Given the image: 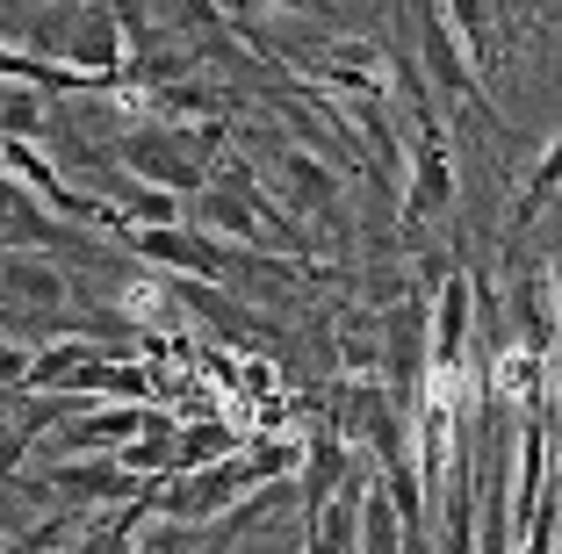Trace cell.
Returning <instances> with one entry per match:
<instances>
[{
	"label": "cell",
	"mask_w": 562,
	"mask_h": 554,
	"mask_svg": "<svg viewBox=\"0 0 562 554\" xmlns=\"http://www.w3.org/2000/svg\"><path fill=\"white\" fill-rule=\"evenodd\" d=\"M339 368H347L353 382H361V375L375 382V375H382V346H375V325H368V331H361V325H347V331H339Z\"/></svg>",
	"instance_id": "cell-19"
},
{
	"label": "cell",
	"mask_w": 562,
	"mask_h": 554,
	"mask_svg": "<svg viewBox=\"0 0 562 554\" xmlns=\"http://www.w3.org/2000/svg\"><path fill=\"white\" fill-rule=\"evenodd\" d=\"M22 375H30V346L0 331V389H22Z\"/></svg>",
	"instance_id": "cell-20"
},
{
	"label": "cell",
	"mask_w": 562,
	"mask_h": 554,
	"mask_svg": "<svg viewBox=\"0 0 562 554\" xmlns=\"http://www.w3.org/2000/svg\"><path fill=\"white\" fill-rule=\"evenodd\" d=\"M131 554H202V525H181V519H151L131 533Z\"/></svg>",
	"instance_id": "cell-18"
},
{
	"label": "cell",
	"mask_w": 562,
	"mask_h": 554,
	"mask_svg": "<svg viewBox=\"0 0 562 554\" xmlns=\"http://www.w3.org/2000/svg\"><path fill=\"white\" fill-rule=\"evenodd\" d=\"M238 425L224 418H202V425H173V468H216V461H232L238 454Z\"/></svg>",
	"instance_id": "cell-15"
},
{
	"label": "cell",
	"mask_w": 562,
	"mask_h": 554,
	"mask_svg": "<svg viewBox=\"0 0 562 554\" xmlns=\"http://www.w3.org/2000/svg\"><path fill=\"white\" fill-rule=\"evenodd\" d=\"M303 554H325V547H317V540H311V533H303Z\"/></svg>",
	"instance_id": "cell-22"
},
{
	"label": "cell",
	"mask_w": 562,
	"mask_h": 554,
	"mask_svg": "<svg viewBox=\"0 0 562 554\" xmlns=\"http://www.w3.org/2000/svg\"><path fill=\"white\" fill-rule=\"evenodd\" d=\"M513 317H519V346H527V353H555V295H548V267L541 274H519Z\"/></svg>",
	"instance_id": "cell-14"
},
{
	"label": "cell",
	"mask_w": 562,
	"mask_h": 554,
	"mask_svg": "<svg viewBox=\"0 0 562 554\" xmlns=\"http://www.w3.org/2000/svg\"><path fill=\"white\" fill-rule=\"evenodd\" d=\"M454 202V159H447V131L440 115H418V137L404 151V173H397V216L404 230H418L426 216H447Z\"/></svg>",
	"instance_id": "cell-5"
},
{
	"label": "cell",
	"mask_w": 562,
	"mask_h": 554,
	"mask_svg": "<svg viewBox=\"0 0 562 554\" xmlns=\"http://www.w3.org/2000/svg\"><path fill=\"white\" fill-rule=\"evenodd\" d=\"M412 22H418V80H426V94H440V101H476L483 80H476V66L462 58V44L447 36L440 0H412Z\"/></svg>",
	"instance_id": "cell-8"
},
{
	"label": "cell",
	"mask_w": 562,
	"mask_h": 554,
	"mask_svg": "<svg viewBox=\"0 0 562 554\" xmlns=\"http://www.w3.org/2000/svg\"><path fill=\"white\" fill-rule=\"evenodd\" d=\"M123 22H116V8L109 0H87L80 15L58 30V66H72L80 80H94V87H116L123 80Z\"/></svg>",
	"instance_id": "cell-7"
},
{
	"label": "cell",
	"mask_w": 562,
	"mask_h": 554,
	"mask_svg": "<svg viewBox=\"0 0 562 554\" xmlns=\"http://www.w3.org/2000/svg\"><path fill=\"white\" fill-rule=\"evenodd\" d=\"M267 195L296 216V224H325V230L347 224V173L311 145H289L274 166H267Z\"/></svg>",
	"instance_id": "cell-2"
},
{
	"label": "cell",
	"mask_w": 562,
	"mask_h": 554,
	"mask_svg": "<svg viewBox=\"0 0 562 554\" xmlns=\"http://www.w3.org/2000/svg\"><path fill=\"white\" fill-rule=\"evenodd\" d=\"M0 554H15V540H0Z\"/></svg>",
	"instance_id": "cell-23"
},
{
	"label": "cell",
	"mask_w": 562,
	"mask_h": 554,
	"mask_svg": "<svg viewBox=\"0 0 562 554\" xmlns=\"http://www.w3.org/2000/svg\"><path fill=\"white\" fill-rule=\"evenodd\" d=\"M0 137H30V145H44L50 137V94L44 87L0 80Z\"/></svg>",
	"instance_id": "cell-16"
},
{
	"label": "cell",
	"mask_w": 562,
	"mask_h": 554,
	"mask_svg": "<svg viewBox=\"0 0 562 554\" xmlns=\"http://www.w3.org/2000/svg\"><path fill=\"white\" fill-rule=\"evenodd\" d=\"M296 461H303L296 432H252V440H238V454L224 461V468H232L238 483H296Z\"/></svg>",
	"instance_id": "cell-13"
},
{
	"label": "cell",
	"mask_w": 562,
	"mask_h": 554,
	"mask_svg": "<svg viewBox=\"0 0 562 554\" xmlns=\"http://www.w3.org/2000/svg\"><path fill=\"white\" fill-rule=\"evenodd\" d=\"M353 468H361V454H353L347 432H317V440L303 446V461H296V505H303V519H311V511L325 505Z\"/></svg>",
	"instance_id": "cell-11"
},
{
	"label": "cell",
	"mask_w": 562,
	"mask_h": 554,
	"mask_svg": "<svg viewBox=\"0 0 562 554\" xmlns=\"http://www.w3.org/2000/svg\"><path fill=\"white\" fill-rule=\"evenodd\" d=\"M0 295L15 310L44 317V325H66V303H72V281L58 267V252H0Z\"/></svg>",
	"instance_id": "cell-10"
},
{
	"label": "cell",
	"mask_w": 562,
	"mask_h": 554,
	"mask_svg": "<svg viewBox=\"0 0 562 554\" xmlns=\"http://www.w3.org/2000/svg\"><path fill=\"white\" fill-rule=\"evenodd\" d=\"M447 36L462 44V58L476 66V80L497 66V0H440Z\"/></svg>",
	"instance_id": "cell-12"
},
{
	"label": "cell",
	"mask_w": 562,
	"mask_h": 554,
	"mask_svg": "<svg viewBox=\"0 0 562 554\" xmlns=\"http://www.w3.org/2000/svg\"><path fill=\"white\" fill-rule=\"evenodd\" d=\"M375 346H382V389H390V404L412 410L418 389H426L432 375V353H426V295H404V303H390V310L375 317Z\"/></svg>",
	"instance_id": "cell-3"
},
{
	"label": "cell",
	"mask_w": 562,
	"mask_h": 554,
	"mask_svg": "<svg viewBox=\"0 0 562 554\" xmlns=\"http://www.w3.org/2000/svg\"><path fill=\"white\" fill-rule=\"evenodd\" d=\"M0 252H66V260H87V267H116L123 260V245L109 252V245L80 238V230L50 210L44 195H30L15 173H0Z\"/></svg>",
	"instance_id": "cell-1"
},
{
	"label": "cell",
	"mask_w": 562,
	"mask_h": 554,
	"mask_svg": "<svg viewBox=\"0 0 562 554\" xmlns=\"http://www.w3.org/2000/svg\"><path fill=\"white\" fill-rule=\"evenodd\" d=\"M109 159H116L131 180L166 188V195H195L202 180H210V166L181 145V123H137V131H123L116 145H109Z\"/></svg>",
	"instance_id": "cell-4"
},
{
	"label": "cell",
	"mask_w": 562,
	"mask_h": 554,
	"mask_svg": "<svg viewBox=\"0 0 562 554\" xmlns=\"http://www.w3.org/2000/svg\"><path fill=\"white\" fill-rule=\"evenodd\" d=\"M555 180H562V145L548 137L541 159H533V173L519 180V202H513V230H527L533 216H548V202H555Z\"/></svg>",
	"instance_id": "cell-17"
},
{
	"label": "cell",
	"mask_w": 562,
	"mask_h": 554,
	"mask_svg": "<svg viewBox=\"0 0 562 554\" xmlns=\"http://www.w3.org/2000/svg\"><path fill=\"white\" fill-rule=\"evenodd\" d=\"M303 80L331 87V94H347V101H390L397 58H390L375 36H331L317 58H303Z\"/></svg>",
	"instance_id": "cell-6"
},
{
	"label": "cell",
	"mask_w": 562,
	"mask_h": 554,
	"mask_svg": "<svg viewBox=\"0 0 562 554\" xmlns=\"http://www.w3.org/2000/svg\"><path fill=\"white\" fill-rule=\"evenodd\" d=\"M15 404H22V389H0V440L15 432Z\"/></svg>",
	"instance_id": "cell-21"
},
{
	"label": "cell",
	"mask_w": 562,
	"mask_h": 554,
	"mask_svg": "<svg viewBox=\"0 0 562 554\" xmlns=\"http://www.w3.org/2000/svg\"><path fill=\"white\" fill-rule=\"evenodd\" d=\"M426 295H432L426 303V353H432L440 375H454L462 353H469V325H476V274H454V267H447Z\"/></svg>",
	"instance_id": "cell-9"
}]
</instances>
